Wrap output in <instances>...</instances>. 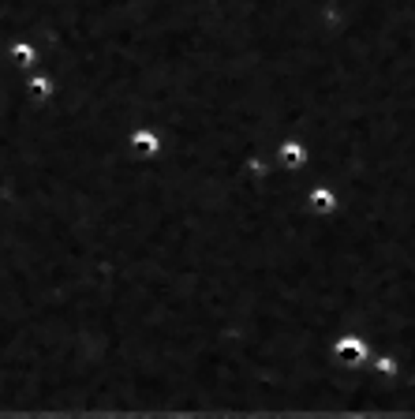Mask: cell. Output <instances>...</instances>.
Here are the masks:
<instances>
[{"mask_svg": "<svg viewBox=\"0 0 415 419\" xmlns=\"http://www.w3.org/2000/svg\"><path fill=\"white\" fill-rule=\"evenodd\" d=\"M356 352H363V345H356V340H344V345H341V356L344 360H356Z\"/></svg>", "mask_w": 415, "mask_h": 419, "instance_id": "obj_1", "label": "cell"}, {"mask_svg": "<svg viewBox=\"0 0 415 419\" xmlns=\"http://www.w3.org/2000/svg\"><path fill=\"white\" fill-rule=\"evenodd\" d=\"M284 157H288V165H296V161H303V150H296V147H288V150H284Z\"/></svg>", "mask_w": 415, "mask_h": 419, "instance_id": "obj_2", "label": "cell"}, {"mask_svg": "<svg viewBox=\"0 0 415 419\" xmlns=\"http://www.w3.org/2000/svg\"><path fill=\"white\" fill-rule=\"evenodd\" d=\"M135 142H139L142 150H153V135H135Z\"/></svg>", "mask_w": 415, "mask_h": 419, "instance_id": "obj_3", "label": "cell"}]
</instances>
